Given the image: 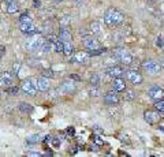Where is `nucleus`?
<instances>
[{
  "instance_id": "nucleus-1",
  "label": "nucleus",
  "mask_w": 164,
  "mask_h": 157,
  "mask_svg": "<svg viewBox=\"0 0 164 157\" xmlns=\"http://www.w3.org/2000/svg\"><path fill=\"white\" fill-rule=\"evenodd\" d=\"M125 19V15L116 8H108L104 14V21L108 26H116L120 25Z\"/></svg>"
},
{
  "instance_id": "nucleus-2",
  "label": "nucleus",
  "mask_w": 164,
  "mask_h": 157,
  "mask_svg": "<svg viewBox=\"0 0 164 157\" xmlns=\"http://www.w3.org/2000/svg\"><path fill=\"white\" fill-rule=\"evenodd\" d=\"M114 59H116L118 62H120L125 66H131L134 62L133 56L127 52L126 49H122V48H118V49L114 51Z\"/></svg>"
},
{
  "instance_id": "nucleus-3",
  "label": "nucleus",
  "mask_w": 164,
  "mask_h": 157,
  "mask_svg": "<svg viewBox=\"0 0 164 157\" xmlns=\"http://www.w3.org/2000/svg\"><path fill=\"white\" fill-rule=\"evenodd\" d=\"M44 41H45V40H44L40 34H34V36H30V38L27 40L26 44H25V47H26L27 51L34 52V51L41 49V45H43Z\"/></svg>"
},
{
  "instance_id": "nucleus-4",
  "label": "nucleus",
  "mask_w": 164,
  "mask_h": 157,
  "mask_svg": "<svg viewBox=\"0 0 164 157\" xmlns=\"http://www.w3.org/2000/svg\"><path fill=\"white\" fill-rule=\"evenodd\" d=\"M142 68L146 72H149V74L155 75V74H159V72H160L161 66H160V63H157V62H155V60H145L144 63H142Z\"/></svg>"
},
{
  "instance_id": "nucleus-5",
  "label": "nucleus",
  "mask_w": 164,
  "mask_h": 157,
  "mask_svg": "<svg viewBox=\"0 0 164 157\" xmlns=\"http://www.w3.org/2000/svg\"><path fill=\"white\" fill-rule=\"evenodd\" d=\"M123 74L126 75V78H127V79L130 81L133 85H141L142 81H144L142 75L139 74L137 70H127V71H125Z\"/></svg>"
},
{
  "instance_id": "nucleus-6",
  "label": "nucleus",
  "mask_w": 164,
  "mask_h": 157,
  "mask_svg": "<svg viewBox=\"0 0 164 157\" xmlns=\"http://www.w3.org/2000/svg\"><path fill=\"white\" fill-rule=\"evenodd\" d=\"M21 89L25 94H29V96H34L36 92H37V86H36V83H33V81L30 78H27L22 82Z\"/></svg>"
},
{
  "instance_id": "nucleus-7",
  "label": "nucleus",
  "mask_w": 164,
  "mask_h": 157,
  "mask_svg": "<svg viewBox=\"0 0 164 157\" xmlns=\"http://www.w3.org/2000/svg\"><path fill=\"white\" fill-rule=\"evenodd\" d=\"M148 96H149L152 100L157 101V100L164 99V90L160 88V86L153 85V86H150V88L148 89Z\"/></svg>"
},
{
  "instance_id": "nucleus-8",
  "label": "nucleus",
  "mask_w": 164,
  "mask_h": 157,
  "mask_svg": "<svg viewBox=\"0 0 164 157\" xmlns=\"http://www.w3.org/2000/svg\"><path fill=\"white\" fill-rule=\"evenodd\" d=\"M19 29H21L22 33L26 34L27 37L34 36V34H40V30H37L33 23H19Z\"/></svg>"
},
{
  "instance_id": "nucleus-9",
  "label": "nucleus",
  "mask_w": 164,
  "mask_h": 157,
  "mask_svg": "<svg viewBox=\"0 0 164 157\" xmlns=\"http://www.w3.org/2000/svg\"><path fill=\"white\" fill-rule=\"evenodd\" d=\"M104 101H105V104L108 105H116L118 102H119V94H118L116 90H109L108 93L105 94V97H104Z\"/></svg>"
},
{
  "instance_id": "nucleus-10",
  "label": "nucleus",
  "mask_w": 164,
  "mask_h": 157,
  "mask_svg": "<svg viewBox=\"0 0 164 157\" xmlns=\"http://www.w3.org/2000/svg\"><path fill=\"white\" fill-rule=\"evenodd\" d=\"M68 79H70V78H68ZM59 90L63 92V93H66V94H71V93H74V92H75V83L73 82V79L63 81L62 85H60Z\"/></svg>"
},
{
  "instance_id": "nucleus-11",
  "label": "nucleus",
  "mask_w": 164,
  "mask_h": 157,
  "mask_svg": "<svg viewBox=\"0 0 164 157\" xmlns=\"http://www.w3.org/2000/svg\"><path fill=\"white\" fill-rule=\"evenodd\" d=\"M84 45H85V48H87L89 51H94V49H97V48H100L98 41L94 37H90V36L84 37Z\"/></svg>"
},
{
  "instance_id": "nucleus-12",
  "label": "nucleus",
  "mask_w": 164,
  "mask_h": 157,
  "mask_svg": "<svg viewBox=\"0 0 164 157\" xmlns=\"http://www.w3.org/2000/svg\"><path fill=\"white\" fill-rule=\"evenodd\" d=\"M123 72H125V68L120 66H112V67H108V68L105 70V74L108 75V77H112V78L120 77V75H123Z\"/></svg>"
},
{
  "instance_id": "nucleus-13",
  "label": "nucleus",
  "mask_w": 164,
  "mask_h": 157,
  "mask_svg": "<svg viewBox=\"0 0 164 157\" xmlns=\"http://www.w3.org/2000/svg\"><path fill=\"white\" fill-rule=\"evenodd\" d=\"M36 86H37L38 90L41 92H46L49 88H51V83H49V79L46 77H40L37 81H36Z\"/></svg>"
},
{
  "instance_id": "nucleus-14",
  "label": "nucleus",
  "mask_w": 164,
  "mask_h": 157,
  "mask_svg": "<svg viewBox=\"0 0 164 157\" xmlns=\"http://www.w3.org/2000/svg\"><path fill=\"white\" fill-rule=\"evenodd\" d=\"M144 118H145V122L149 124H155L159 122V113L155 112V111H146V112L144 113Z\"/></svg>"
},
{
  "instance_id": "nucleus-15",
  "label": "nucleus",
  "mask_w": 164,
  "mask_h": 157,
  "mask_svg": "<svg viewBox=\"0 0 164 157\" xmlns=\"http://www.w3.org/2000/svg\"><path fill=\"white\" fill-rule=\"evenodd\" d=\"M89 53H86V52H78V53H75V55L71 58V63H86L87 60H89Z\"/></svg>"
},
{
  "instance_id": "nucleus-16",
  "label": "nucleus",
  "mask_w": 164,
  "mask_h": 157,
  "mask_svg": "<svg viewBox=\"0 0 164 157\" xmlns=\"http://www.w3.org/2000/svg\"><path fill=\"white\" fill-rule=\"evenodd\" d=\"M59 38L62 40V41H64V42H70L71 40H73V34H71L70 29H67L66 26L60 28V30H59Z\"/></svg>"
},
{
  "instance_id": "nucleus-17",
  "label": "nucleus",
  "mask_w": 164,
  "mask_h": 157,
  "mask_svg": "<svg viewBox=\"0 0 164 157\" xmlns=\"http://www.w3.org/2000/svg\"><path fill=\"white\" fill-rule=\"evenodd\" d=\"M125 88H126L125 81L120 79L119 77H118V78H114V81H112V89H114V90L122 92V90H125Z\"/></svg>"
},
{
  "instance_id": "nucleus-18",
  "label": "nucleus",
  "mask_w": 164,
  "mask_h": 157,
  "mask_svg": "<svg viewBox=\"0 0 164 157\" xmlns=\"http://www.w3.org/2000/svg\"><path fill=\"white\" fill-rule=\"evenodd\" d=\"M12 79H14V75L11 72L5 71L0 75V85H10V83H12Z\"/></svg>"
},
{
  "instance_id": "nucleus-19",
  "label": "nucleus",
  "mask_w": 164,
  "mask_h": 157,
  "mask_svg": "<svg viewBox=\"0 0 164 157\" xmlns=\"http://www.w3.org/2000/svg\"><path fill=\"white\" fill-rule=\"evenodd\" d=\"M19 111H21L22 113L30 115V113L33 112V105L29 104V102H21V104H19Z\"/></svg>"
},
{
  "instance_id": "nucleus-20",
  "label": "nucleus",
  "mask_w": 164,
  "mask_h": 157,
  "mask_svg": "<svg viewBox=\"0 0 164 157\" xmlns=\"http://www.w3.org/2000/svg\"><path fill=\"white\" fill-rule=\"evenodd\" d=\"M5 11L8 12V14H14V12L18 11V3H16V0H14V2H11L10 4H7V7H4Z\"/></svg>"
},
{
  "instance_id": "nucleus-21",
  "label": "nucleus",
  "mask_w": 164,
  "mask_h": 157,
  "mask_svg": "<svg viewBox=\"0 0 164 157\" xmlns=\"http://www.w3.org/2000/svg\"><path fill=\"white\" fill-rule=\"evenodd\" d=\"M89 32H90L92 34H98V33L101 32L100 23L96 22V21H94V22H92V23H90V26H89Z\"/></svg>"
},
{
  "instance_id": "nucleus-22",
  "label": "nucleus",
  "mask_w": 164,
  "mask_h": 157,
  "mask_svg": "<svg viewBox=\"0 0 164 157\" xmlns=\"http://www.w3.org/2000/svg\"><path fill=\"white\" fill-rule=\"evenodd\" d=\"M74 52V48L73 45L70 44V42H64V48H63V53H64L66 56H71Z\"/></svg>"
},
{
  "instance_id": "nucleus-23",
  "label": "nucleus",
  "mask_w": 164,
  "mask_h": 157,
  "mask_svg": "<svg viewBox=\"0 0 164 157\" xmlns=\"http://www.w3.org/2000/svg\"><path fill=\"white\" fill-rule=\"evenodd\" d=\"M52 47H53V44H52L49 40H45V41L43 42V45H41V51L43 52H49V51H52Z\"/></svg>"
},
{
  "instance_id": "nucleus-24",
  "label": "nucleus",
  "mask_w": 164,
  "mask_h": 157,
  "mask_svg": "<svg viewBox=\"0 0 164 157\" xmlns=\"http://www.w3.org/2000/svg\"><path fill=\"white\" fill-rule=\"evenodd\" d=\"M19 23H33L32 22V18L27 12H23V14L19 17Z\"/></svg>"
},
{
  "instance_id": "nucleus-25",
  "label": "nucleus",
  "mask_w": 164,
  "mask_h": 157,
  "mask_svg": "<svg viewBox=\"0 0 164 157\" xmlns=\"http://www.w3.org/2000/svg\"><path fill=\"white\" fill-rule=\"evenodd\" d=\"M53 47H55V51H56V52H63V48H64V41H62V40H57L56 42H55L53 44Z\"/></svg>"
},
{
  "instance_id": "nucleus-26",
  "label": "nucleus",
  "mask_w": 164,
  "mask_h": 157,
  "mask_svg": "<svg viewBox=\"0 0 164 157\" xmlns=\"http://www.w3.org/2000/svg\"><path fill=\"white\" fill-rule=\"evenodd\" d=\"M155 108L157 109V112L164 113V100H163V99H161V100H157V101H156V104H155Z\"/></svg>"
},
{
  "instance_id": "nucleus-27",
  "label": "nucleus",
  "mask_w": 164,
  "mask_h": 157,
  "mask_svg": "<svg viewBox=\"0 0 164 157\" xmlns=\"http://www.w3.org/2000/svg\"><path fill=\"white\" fill-rule=\"evenodd\" d=\"M19 92V88L18 86H10V88L5 89V93L7 94H11V96H16Z\"/></svg>"
},
{
  "instance_id": "nucleus-28",
  "label": "nucleus",
  "mask_w": 164,
  "mask_h": 157,
  "mask_svg": "<svg viewBox=\"0 0 164 157\" xmlns=\"http://www.w3.org/2000/svg\"><path fill=\"white\" fill-rule=\"evenodd\" d=\"M98 83H100V77H98V74H93L92 77H90V85L98 86Z\"/></svg>"
},
{
  "instance_id": "nucleus-29",
  "label": "nucleus",
  "mask_w": 164,
  "mask_h": 157,
  "mask_svg": "<svg viewBox=\"0 0 164 157\" xmlns=\"http://www.w3.org/2000/svg\"><path fill=\"white\" fill-rule=\"evenodd\" d=\"M134 97H135V94H134L133 90H126V93H125L126 101H131V100H134Z\"/></svg>"
},
{
  "instance_id": "nucleus-30",
  "label": "nucleus",
  "mask_w": 164,
  "mask_h": 157,
  "mask_svg": "<svg viewBox=\"0 0 164 157\" xmlns=\"http://www.w3.org/2000/svg\"><path fill=\"white\" fill-rule=\"evenodd\" d=\"M105 51H107L105 48H97V49H94V51H90L89 55H90V56H97V55H101V53H104Z\"/></svg>"
},
{
  "instance_id": "nucleus-31",
  "label": "nucleus",
  "mask_w": 164,
  "mask_h": 157,
  "mask_svg": "<svg viewBox=\"0 0 164 157\" xmlns=\"http://www.w3.org/2000/svg\"><path fill=\"white\" fill-rule=\"evenodd\" d=\"M38 141H40V137H38V135H32V137H29L26 139V142L27 143H37Z\"/></svg>"
},
{
  "instance_id": "nucleus-32",
  "label": "nucleus",
  "mask_w": 164,
  "mask_h": 157,
  "mask_svg": "<svg viewBox=\"0 0 164 157\" xmlns=\"http://www.w3.org/2000/svg\"><path fill=\"white\" fill-rule=\"evenodd\" d=\"M43 75L44 77H46V78H55V74H53V71H51V70H44L43 71Z\"/></svg>"
},
{
  "instance_id": "nucleus-33",
  "label": "nucleus",
  "mask_w": 164,
  "mask_h": 157,
  "mask_svg": "<svg viewBox=\"0 0 164 157\" xmlns=\"http://www.w3.org/2000/svg\"><path fill=\"white\" fill-rule=\"evenodd\" d=\"M48 40L52 42V44H55V42H56L57 40H59V37H57V36H55V34H52V33H51V34H48Z\"/></svg>"
},
{
  "instance_id": "nucleus-34",
  "label": "nucleus",
  "mask_w": 164,
  "mask_h": 157,
  "mask_svg": "<svg viewBox=\"0 0 164 157\" xmlns=\"http://www.w3.org/2000/svg\"><path fill=\"white\" fill-rule=\"evenodd\" d=\"M93 88H94V89H92V90H90V94H92V96H94V97H97L98 94H100V92H98V89H96V86H93Z\"/></svg>"
},
{
  "instance_id": "nucleus-35",
  "label": "nucleus",
  "mask_w": 164,
  "mask_h": 157,
  "mask_svg": "<svg viewBox=\"0 0 164 157\" xmlns=\"http://www.w3.org/2000/svg\"><path fill=\"white\" fill-rule=\"evenodd\" d=\"M92 139L94 141V142L97 143V145H103V141H101V139H98V137H97V135H93V137H92Z\"/></svg>"
},
{
  "instance_id": "nucleus-36",
  "label": "nucleus",
  "mask_w": 164,
  "mask_h": 157,
  "mask_svg": "<svg viewBox=\"0 0 164 157\" xmlns=\"http://www.w3.org/2000/svg\"><path fill=\"white\" fill-rule=\"evenodd\" d=\"M68 78H70V79H73V81H77V82H79V81H81V77H78V75H75V74H71Z\"/></svg>"
},
{
  "instance_id": "nucleus-37",
  "label": "nucleus",
  "mask_w": 164,
  "mask_h": 157,
  "mask_svg": "<svg viewBox=\"0 0 164 157\" xmlns=\"http://www.w3.org/2000/svg\"><path fill=\"white\" fill-rule=\"evenodd\" d=\"M51 142L53 143V146H59L60 145V138L57 139V138H55V139H51Z\"/></svg>"
},
{
  "instance_id": "nucleus-38",
  "label": "nucleus",
  "mask_w": 164,
  "mask_h": 157,
  "mask_svg": "<svg viewBox=\"0 0 164 157\" xmlns=\"http://www.w3.org/2000/svg\"><path fill=\"white\" fill-rule=\"evenodd\" d=\"M4 53H5V47H3V45H0V59L4 56Z\"/></svg>"
},
{
  "instance_id": "nucleus-39",
  "label": "nucleus",
  "mask_w": 164,
  "mask_h": 157,
  "mask_svg": "<svg viewBox=\"0 0 164 157\" xmlns=\"http://www.w3.org/2000/svg\"><path fill=\"white\" fill-rule=\"evenodd\" d=\"M67 134L68 135H74V134H75V130H74V127H68V129H67Z\"/></svg>"
},
{
  "instance_id": "nucleus-40",
  "label": "nucleus",
  "mask_w": 164,
  "mask_h": 157,
  "mask_svg": "<svg viewBox=\"0 0 164 157\" xmlns=\"http://www.w3.org/2000/svg\"><path fill=\"white\" fill-rule=\"evenodd\" d=\"M156 44H157V47H163V38H161V37H159L157 41H156Z\"/></svg>"
},
{
  "instance_id": "nucleus-41",
  "label": "nucleus",
  "mask_w": 164,
  "mask_h": 157,
  "mask_svg": "<svg viewBox=\"0 0 164 157\" xmlns=\"http://www.w3.org/2000/svg\"><path fill=\"white\" fill-rule=\"evenodd\" d=\"M33 3H34V7H40V0H33Z\"/></svg>"
},
{
  "instance_id": "nucleus-42",
  "label": "nucleus",
  "mask_w": 164,
  "mask_h": 157,
  "mask_svg": "<svg viewBox=\"0 0 164 157\" xmlns=\"http://www.w3.org/2000/svg\"><path fill=\"white\" fill-rule=\"evenodd\" d=\"M68 18H70V17H64V19L62 21V23H63V25H66V23H67L68 21H70V19H68Z\"/></svg>"
},
{
  "instance_id": "nucleus-43",
  "label": "nucleus",
  "mask_w": 164,
  "mask_h": 157,
  "mask_svg": "<svg viewBox=\"0 0 164 157\" xmlns=\"http://www.w3.org/2000/svg\"><path fill=\"white\" fill-rule=\"evenodd\" d=\"M160 66L164 68V56H163V58H161V60H160Z\"/></svg>"
},
{
  "instance_id": "nucleus-44",
  "label": "nucleus",
  "mask_w": 164,
  "mask_h": 157,
  "mask_svg": "<svg viewBox=\"0 0 164 157\" xmlns=\"http://www.w3.org/2000/svg\"><path fill=\"white\" fill-rule=\"evenodd\" d=\"M11 2H14V0H4V3H5V6H7V4H10Z\"/></svg>"
},
{
  "instance_id": "nucleus-45",
  "label": "nucleus",
  "mask_w": 164,
  "mask_h": 157,
  "mask_svg": "<svg viewBox=\"0 0 164 157\" xmlns=\"http://www.w3.org/2000/svg\"><path fill=\"white\" fill-rule=\"evenodd\" d=\"M27 154H29V156H40L38 153H27Z\"/></svg>"
},
{
  "instance_id": "nucleus-46",
  "label": "nucleus",
  "mask_w": 164,
  "mask_h": 157,
  "mask_svg": "<svg viewBox=\"0 0 164 157\" xmlns=\"http://www.w3.org/2000/svg\"><path fill=\"white\" fill-rule=\"evenodd\" d=\"M52 154H53V153H52V152H46V153H45V156H52Z\"/></svg>"
},
{
  "instance_id": "nucleus-47",
  "label": "nucleus",
  "mask_w": 164,
  "mask_h": 157,
  "mask_svg": "<svg viewBox=\"0 0 164 157\" xmlns=\"http://www.w3.org/2000/svg\"><path fill=\"white\" fill-rule=\"evenodd\" d=\"M74 2H75L77 4H81V3H82V0H74Z\"/></svg>"
},
{
  "instance_id": "nucleus-48",
  "label": "nucleus",
  "mask_w": 164,
  "mask_h": 157,
  "mask_svg": "<svg viewBox=\"0 0 164 157\" xmlns=\"http://www.w3.org/2000/svg\"><path fill=\"white\" fill-rule=\"evenodd\" d=\"M56 3H62V2H64V0H55Z\"/></svg>"
},
{
  "instance_id": "nucleus-49",
  "label": "nucleus",
  "mask_w": 164,
  "mask_h": 157,
  "mask_svg": "<svg viewBox=\"0 0 164 157\" xmlns=\"http://www.w3.org/2000/svg\"><path fill=\"white\" fill-rule=\"evenodd\" d=\"M159 129H160V130H161V131H163V132H164V127H159Z\"/></svg>"
},
{
  "instance_id": "nucleus-50",
  "label": "nucleus",
  "mask_w": 164,
  "mask_h": 157,
  "mask_svg": "<svg viewBox=\"0 0 164 157\" xmlns=\"http://www.w3.org/2000/svg\"><path fill=\"white\" fill-rule=\"evenodd\" d=\"M0 21H2V17H0Z\"/></svg>"
}]
</instances>
